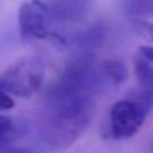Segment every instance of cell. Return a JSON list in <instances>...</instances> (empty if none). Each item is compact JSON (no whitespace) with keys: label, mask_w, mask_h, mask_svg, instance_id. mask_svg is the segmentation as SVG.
<instances>
[{"label":"cell","mask_w":153,"mask_h":153,"mask_svg":"<svg viewBox=\"0 0 153 153\" xmlns=\"http://www.w3.org/2000/svg\"><path fill=\"white\" fill-rule=\"evenodd\" d=\"M94 94L58 92L46 89L38 122V137L51 150L73 145L89 127L96 114Z\"/></svg>","instance_id":"obj_1"},{"label":"cell","mask_w":153,"mask_h":153,"mask_svg":"<svg viewBox=\"0 0 153 153\" xmlns=\"http://www.w3.org/2000/svg\"><path fill=\"white\" fill-rule=\"evenodd\" d=\"M153 107V97L143 89L132 91L127 99L117 100L104 120L100 135L104 140H125L133 137L143 125Z\"/></svg>","instance_id":"obj_2"},{"label":"cell","mask_w":153,"mask_h":153,"mask_svg":"<svg viewBox=\"0 0 153 153\" xmlns=\"http://www.w3.org/2000/svg\"><path fill=\"white\" fill-rule=\"evenodd\" d=\"M45 79V63L40 56L31 54L17 59L0 74V89L10 96L31 97L41 89Z\"/></svg>","instance_id":"obj_3"},{"label":"cell","mask_w":153,"mask_h":153,"mask_svg":"<svg viewBox=\"0 0 153 153\" xmlns=\"http://www.w3.org/2000/svg\"><path fill=\"white\" fill-rule=\"evenodd\" d=\"M53 17L48 4L41 0H28L18 10V30L23 40H46L51 35Z\"/></svg>","instance_id":"obj_4"},{"label":"cell","mask_w":153,"mask_h":153,"mask_svg":"<svg viewBox=\"0 0 153 153\" xmlns=\"http://www.w3.org/2000/svg\"><path fill=\"white\" fill-rule=\"evenodd\" d=\"M92 0H51L48 8L54 22L59 23H77L87 17Z\"/></svg>","instance_id":"obj_5"},{"label":"cell","mask_w":153,"mask_h":153,"mask_svg":"<svg viewBox=\"0 0 153 153\" xmlns=\"http://www.w3.org/2000/svg\"><path fill=\"white\" fill-rule=\"evenodd\" d=\"M107 31H109L107 25L102 23V22H97V23L87 27L86 30L79 31L74 36V45L77 48H81L82 51H91L94 48H99L105 41Z\"/></svg>","instance_id":"obj_6"},{"label":"cell","mask_w":153,"mask_h":153,"mask_svg":"<svg viewBox=\"0 0 153 153\" xmlns=\"http://www.w3.org/2000/svg\"><path fill=\"white\" fill-rule=\"evenodd\" d=\"M25 132H27L25 122L13 120L7 115H0V150H5L10 143L22 138Z\"/></svg>","instance_id":"obj_7"},{"label":"cell","mask_w":153,"mask_h":153,"mask_svg":"<svg viewBox=\"0 0 153 153\" xmlns=\"http://www.w3.org/2000/svg\"><path fill=\"white\" fill-rule=\"evenodd\" d=\"M99 69L105 84L110 86H119L127 79V68L119 59H104L99 64Z\"/></svg>","instance_id":"obj_8"},{"label":"cell","mask_w":153,"mask_h":153,"mask_svg":"<svg viewBox=\"0 0 153 153\" xmlns=\"http://www.w3.org/2000/svg\"><path fill=\"white\" fill-rule=\"evenodd\" d=\"M133 73L140 84V89L153 97V63L143 59L142 56H135L133 59Z\"/></svg>","instance_id":"obj_9"},{"label":"cell","mask_w":153,"mask_h":153,"mask_svg":"<svg viewBox=\"0 0 153 153\" xmlns=\"http://www.w3.org/2000/svg\"><path fill=\"white\" fill-rule=\"evenodd\" d=\"M123 10L132 18L135 17H145L148 12H152L153 5L150 0H123L122 2Z\"/></svg>","instance_id":"obj_10"},{"label":"cell","mask_w":153,"mask_h":153,"mask_svg":"<svg viewBox=\"0 0 153 153\" xmlns=\"http://www.w3.org/2000/svg\"><path fill=\"white\" fill-rule=\"evenodd\" d=\"M133 30L140 35V38H143L145 41L153 45V22L146 20L143 17H135L132 18Z\"/></svg>","instance_id":"obj_11"},{"label":"cell","mask_w":153,"mask_h":153,"mask_svg":"<svg viewBox=\"0 0 153 153\" xmlns=\"http://www.w3.org/2000/svg\"><path fill=\"white\" fill-rule=\"evenodd\" d=\"M15 107V100L12 99V96L8 92H5L4 89H0V112H7Z\"/></svg>","instance_id":"obj_12"},{"label":"cell","mask_w":153,"mask_h":153,"mask_svg":"<svg viewBox=\"0 0 153 153\" xmlns=\"http://www.w3.org/2000/svg\"><path fill=\"white\" fill-rule=\"evenodd\" d=\"M138 56H142L143 59L153 63V46H148V45H145V46H140V48H138Z\"/></svg>","instance_id":"obj_13"},{"label":"cell","mask_w":153,"mask_h":153,"mask_svg":"<svg viewBox=\"0 0 153 153\" xmlns=\"http://www.w3.org/2000/svg\"><path fill=\"white\" fill-rule=\"evenodd\" d=\"M2 5H4V0H0V7H2Z\"/></svg>","instance_id":"obj_14"},{"label":"cell","mask_w":153,"mask_h":153,"mask_svg":"<svg viewBox=\"0 0 153 153\" xmlns=\"http://www.w3.org/2000/svg\"><path fill=\"white\" fill-rule=\"evenodd\" d=\"M152 12H153V10H152Z\"/></svg>","instance_id":"obj_15"}]
</instances>
